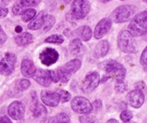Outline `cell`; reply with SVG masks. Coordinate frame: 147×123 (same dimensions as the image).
<instances>
[{"instance_id":"f6af8a7d","label":"cell","mask_w":147,"mask_h":123,"mask_svg":"<svg viewBox=\"0 0 147 123\" xmlns=\"http://www.w3.org/2000/svg\"><path fill=\"white\" fill-rule=\"evenodd\" d=\"M61 1L64 4H69L71 2L72 0H61Z\"/></svg>"},{"instance_id":"7402d4cb","label":"cell","mask_w":147,"mask_h":123,"mask_svg":"<svg viewBox=\"0 0 147 123\" xmlns=\"http://www.w3.org/2000/svg\"><path fill=\"white\" fill-rule=\"evenodd\" d=\"M82 66V61L78 58L72 59L67 63H65L63 66V68L66 69L70 73H74L80 69Z\"/></svg>"},{"instance_id":"7c38bea8","label":"cell","mask_w":147,"mask_h":123,"mask_svg":"<svg viewBox=\"0 0 147 123\" xmlns=\"http://www.w3.org/2000/svg\"><path fill=\"white\" fill-rule=\"evenodd\" d=\"M113 22L110 18L105 17L99 21L98 23L96 25L94 30V37L95 39H102L104 36L107 35L108 31L110 30L112 27Z\"/></svg>"},{"instance_id":"f907efd6","label":"cell","mask_w":147,"mask_h":123,"mask_svg":"<svg viewBox=\"0 0 147 123\" xmlns=\"http://www.w3.org/2000/svg\"><path fill=\"white\" fill-rule=\"evenodd\" d=\"M9 2H12V1H15V0H9Z\"/></svg>"},{"instance_id":"8d00e7d4","label":"cell","mask_w":147,"mask_h":123,"mask_svg":"<svg viewBox=\"0 0 147 123\" xmlns=\"http://www.w3.org/2000/svg\"><path fill=\"white\" fill-rule=\"evenodd\" d=\"M7 40V35L2 28V25H0V45H3L4 43H6Z\"/></svg>"},{"instance_id":"f546056e","label":"cell","mask_w":147,"mask_h":123,"mask_svg":"<svg viewBox=\"0 0 147 123\" xmlns=\"http://www.w3.org/2000/svg\"><path fill=\"white\" fill-rule=\"evenodd\" d=\"M115 90L117 93H123L127 90V84L125 80L115 81Z\"/></svg>"},{"instance_id":"277c9868","label":"cell","mask_w":147,"mask_h":123,"mask_svg":"<svg viewBox=\"0 0 147 123\" xmlns=\"http://www.w3.org/2000/svg\"><path fill=\"white\" fill-rule=\"evenodd\" d=\"M136 7L131 5H124L114 9L110 15V19L115 23H123L134 17L136 12Z\"/></svg>"},{"instance_id":"74e56055","label":"cell","mask_w":147,"mask_h":123,"mask_svg":"<svg viewBox=\"0 0 147 123\" xmlns=\"http://www.w3.org/2000/svg\"><path fill=\"white\" fill-rule=\"evenodd\" d=\"M9 9L7 7L0 8V18H4L8 15Z\"/></svg>"},{"instance_id":"b9f144b4","label":"cell","mask_w":147,"mask_h":123,"mask_svg":"<svg viewBox=\"0 0 147 123\" xmlns=\"http://www.w3.org/2000/svg\"><path fill=\"white\" fill-rule=\"evenodd\" d=\"M9 0H0V8L5 7L9 4Z\"/></svg>"},{"instance_id":"9c48e42d","label":"cell","mask_w":147,"mask_h":123,"mask_svg":"<svg viewBox=\"0 0 147 123\" xmlns=\"http://www.w3.org/2000/svg\"><path fill=\"white\" fill-rule=\"evenodd\" d=\"M59 58V52L56 49L49 47L43 49L39 55V59L41 63L46 66H50L56 63Z\"/></svg>"},{"instance_id":"d6a6232c","label":"cell","mask_w":147,"mask_h":123,"mask_svg":"<svg viewBox=\"0 0 147 123\" xmlns=\"http://www.w3.org/2000/svg\"><path fill=\"white\" fill-rule=\"evenodd\" d=\"M133 117V113L130 110H124L121 112L120 114V118L123 122L131 121Z\"/></svg>"},{"instance_id":"5bb4252c","label":"cell","mask_w":147,"mask_h":123,"mask_svg":"<svg viewBox=\"0 0 147 123\" xmlns=\"http://www.w3.org/2000/svg\"><path fill=\"white\" fill-rule=\"evenodd\" d=\"M32 102L30 104V110L34 117H40L47 114V110L43 104L39 103L35 91L31 92Z\"/></svg>"},{"instance_id":"ffe728a7","label":"cell","mask_w":147,"mask_h":123,"mask_svg":"<svg viewBox=\"0 0 147 123\" xmlns=\"http://www.w3.org/2000/svg\"><path fill=\"white\" fill-rule=\"evenodd\" d=\"M110 50V44L106 40L100 41L94 48V55L96 58H102L107 54Z\"/></svg>"},{"instance_id":"ee69618b","label":"cell","mask_w":147,"mask_h":123,"mask_svg":"<svg viewBox=\"0 0 147 123\" xmlns=\"http://www.w3.org/2000/svg\"><path fill=\"white\" fill-rule=\"evenodd\" d=\"M106 123H119V122L117 120H115V119H110V120H107Z\"/></svg>"},{"instance_id":"8fae6325","label":"cell","mask_w":147,"mask_h":123,"mask_svg":"<svg viewBox=\"0 0 147 123\" xmlns=\"http://www.w3.org/2000/svg\"><path fill=\"white\" fill-rule=\"evenodd\" d=\"M40 99L43 104L51 107H57L61 101L59 93L49 90H43L40 93Z\"/></svg>"},{"instance_id":"6da1fadb","label":"cell","mask_w":147,"mask_h":123,"mask_svg":"<svg viewBox=\"0 0 147 123\" xmlns=\"http://www.w3.org/2000/svg\"><path fill=\"white\" fill-rule=\"evenodd\" d=\"M100 69L106 73L107 77L113 78L115 81H123L126 75V69L121 63L117 60L109 59L100 63Z\"/></svg>"},{"instance_id":"4316f807","label":"cell","mask_w":147,"mask_h":123,"mask_svg":"<svg viewBox=\"0 0 147 123\" xmlns=\"http://www.w3.org/2000/svg\"><path fill=\"white\" fill-rule=\"evenodd\" d=\"M36 15V11L32 8H29V9H25V12L22 14V19L24 22H28L32 20L35 16Z\"/></svg>"},{"instance_id":"9a60e30c","label":"cell","mask_w":147,"mask_h":123,"mask_svg":"<svg viewBox=\"0 0 147 123\" xmlns=\"http://www.w3.org/2000/svg\"><path fill=\"white\" fill-rule=\"evenodd\" d=\"M32 79L38 84L44 87H49L52 83L48 70H44L42 69H37L35 74L32 76Z\"/></svg>"},{"instance_id":"3957f363","label":"cell","mask_w":147,"mask_h":123,"mask_svg":"<svg viewBox=\"0 0 147 123\" xmlns=\"http://www.w3.org/2000/svg\"><path fill=\"white\" fill-rule=\"evenodd\" d=\"M118 46L120 50L125 53H136L138 52L134 37L128 30L121 31L118 36Z\"/></svg>"},{"instance_id":"7bdbcfd3","label":"cell","mask_w":147,"mask_h":123,"mask_svg":"<svg viewBox=\"0 0 147 123\" xmlns=\"http://www.w3.org/2000/svg\"><path fill=\"white\" fill-rule=\"evenodd\" d=\"M15 31L17 32V33H21L22 31V28L20 26V25H18V26L15 27Z\"/></svg>"},{"instance_id":"d4e9b609","label":"cell","mask_w":147,"mask_h":123,"mask_svg":"<svg viewBox=\"0 0 147 123\" xmlns=\"http://www.w3.org/2000/svg\"><path fill=\"white\" fill-rule=\"evenodd\" d=\"M57 73L59 75V81H61L62 83H67L71 79V73H70L69 72H68L66 69H64L63 68V66L61 67H59L57 69Z\"/></svg>"},{"instance_id":"30bf717a","label":"cell","mask_w":147,"mask_h":123,"mask_svg":"<svg viewBox=\"0 0 147 123\" xmlns=\"http://www.w3.org/2000/svg\"><path fill=\"white\" fill-rule=\"evenodd\" d=\"M7 112L9 117L15 120H20L25 114V106L19 100L12 101L7 108Z\"/></svg>"},{"instance_id":"2e32d148","label":"cell","mask_w":147,"mask_h":123,"mask_svg":"<svg viewBox=\"0 0 147 123\" xmlns=\"http://www.w3.org/2000/svg\"><path fill=\"white\" fill-rule=\"evenodd\" d=\"M20 69L22 74L26 78H32L37 70L33 61L28 58L22 60Z\"/></svg>"},{"instance_id":"c3c4849f","label":"cell","mask_w":147,"mask_h":123,"mask_svg":"<svg viewBox=\"0 0 147 123\" xmlns=\"http://www.w3.org/2000/svg\"><path fill=\"white\" fill-rule=\"evenodd\" d=\"M110 1H111V0H102L103 2H110Z\"/></svg>"},{"instance_id":"4dcf8cb0","label":"cell","mask_w":147,"mask_h":123,"mask_svg":"<svg viewBox=\"0 0 147 123\" xmlns=\"http://www.w3.org/2000/svg\"><path fill=\"white\" fill-rule=\"evenodd\" d=\"M80 123H99L98 120L94 116L82 115L79 117Z\"/></svg>"},{"instance_id":"7a4b0ae2","label":"cell","mask_w":147,"mask_h":123,"mask_svg":"<svg viewBox=\"0 0 147 123\" xmlns=\"http://www.w3.org/2000/svg\"><path fill=\"white\" fill-rule=\"evenodd\" d=\"M128 31L134 37L144 36L147 32V12L136 15L128 25Z\"/></svg>"},{"instance_id":"e575fe53","label":"cell","mask_w":147,"mask_h":123,"mask_svg":"<svg viewBox=\"0 0 147 123\" xmlns=\"http://www.w3.org/2000/svg\"><path fill=\"white\" fill-rule=\"evenodd\" d=\"M42 0H20V3L25 7H35L38 5Z\"/></svg>"},{"instance_id":"f35d334b","label":"cell","mask_w":147,"mask_h":123,"mask_svg":"<svg viewBox=\"0 0 147 123\" xmlns=\"http://www.w3.org/2000/svg\"><path fill=\"white\" fill-rule=\"evenodd\" d=\"M92 105L96 108V110H100L102 107V102L100 99H97L93 102Z\"/></svg>"},{"instance_id":"cb8c5ba5","label":"cell","mask_w":147,"mask_h":123,"mask_svg":"<svg viewBox=\"0 0 147 123\" xmlns=\"http://www.w3.org/2000/svg\"><path fill=\"white\" fill-rule=\"evenodd\" d=\"M52 123H70V117L66 113L61 112L51 118Z\"/></svg>"},{"instance_id":"484cf974","label":"cell","mask_w":147,"mask_h":123,"mask_svg":"<svg viewBox=\"0 0 147 123\" xmlns=\"http://www.w3.org/2000/svg\"><path fill=\"white\" fill-rule=\"evenodd\" d=\"M56 23V18L53 15H46V19H45L44 25L43 26V32H46L49 30H50L53 25Z\"/></svg>"},{"instance_id":"1f68e13d","label":"cell","mask_w":147,"mask_h":123,"mask_svg":"<svg viewBox=\"0 0 147 123\" xmlns=\"http://www.w3.org/2000/svg\"><path fill=\"white\" fill-rule=\"evenodd\" d=\"M58 92L59 93L61 97V101L62 103H66L68 102L69 100L71 98V95L69 92H68L67 91L63 89H59Z\"/></svg>"},{"instance_id":"f1b7e54d","label":"cell","mask_w":147,"mask_h":123,"mask_svg":"<svg viewBox=\"0 0 147 123\" xmlns=\"http://www.w3.org/2000/svg\"><path fill=\"white\" fill-rule=\"evenodd\" d=\"M25 9H26V7L23 6L20 1H18L13 5L12 11L14 15L18 16V15H22V14L25 11Z\"/></svg>"},{"instance_id":"52a82bcc","label":"cell","mask_w":147,"mask_h":123,"mask_svg":"<svg viewBox=\"0 0 147 123\" xmlns=\"http://www.w3.org/2000/svg\"><path fill=\"white\" fill-rule=\"evenodd\" d=\"M17 62V56L12 53H7L0 60V74L9 76L14 72Z\"/></svg>"},{"instance_id":"ba28073f","label":"cell","mask_w":147,"mask_h":123,"mask_svg":"<svg viewBox=\"0 0 147 123\" xmlns=\"http://www.w3.org/2000/svg\"><path fill=\"white\" fill-rule=\"evenodd\" d=\"M100 82V76L98 72H90L82 81V89L84 93H91L98 87Z\"/></svg>"},{"instance_id":"681fc988","label":"cell","mask_w":147,"mask_h":123,"mask_svg":"<svg viewBox=\"0 0 147 123\" xmlns=\"http://www.w3.org/2000/svg\"><path fill=\"white\" fill-rule=\"evenodd\" d=\"M143 2H145V3H147V0H142Z\"/></svg>"},{"instance_id":"d590c367","label":"cell","mask_w":147,"mask_h":123,"mask_svg":"<svg viewBox=\"0 0 147 123\" xmlns=\"http://www.w3.org/2000/svg\"><path fill=\"white\" fill-rule=\"evenodd\" d=\"M49 73V76H50L52 82H54V83H58L59 81V75H58L57 71L54 70H48Z\"/></svg>"},{"instance_id":"bcb514c9","label":"cell","mask_w":147,"mask_h":123,"mask_svg":"<svg viewBox=\"0 0 147 123\" xmlns=\"http://www.w3.org/2000/svg\"><path fill=\"white\" fill-rule=\"evenodd\" d=\"M123 123H135L134 122H132V121H128V122H123Z\"/></svg>"},{"instance_id":"836d02e7","label":"cell","mask_w":147,"mask_h":123,"mask_svg":"<svg viewBox=\"0 0 147 123\" xmlns=\"http://www.w3.org/2000/svg\"><path fill=\"white\" fill-rule=\"evenodd\" d=\"M140 63L143 69L147 71V46L143 50L141 53V58H140Z\"/></svg>"},{"instance_id":"5b68a950","label":"cell","mask_w":147,"mask_h":123,"mask_svg":"<svg viewBox=\"0 0 147 123\" xmlns=\"http://www.w3.org/2000/svg\"><path fill=\"white\" fill-rule=\"evenodd\" d=\"M91 9L88 0H74L71 5L70 15L75 19H82L87 17Z\"/></svg>"},{"instance_id":"e0dca14e","label":"cell","mask_w":147,"mask_h":123,"mask_svg":"<svg viewBox=\"0 0 147 123\" xmlns=\"http://www.w3.org/2000/svg\"><path fill=\"white\" fill-rule=\"evenodd\" d=\"M69 49L71 55L77 57L82 56L85 51V47L83 45L81 40L79 38H76L71 41L69 43Z\"/></svg>"},{"instance_id":"d6986e66","label":"cell","mask_w":147,"mask_h":123,"mask_svg":"<svg viewBox=\"0 0 147 123\" xmlns=\"http://www.w3.org/2000/svg\"><path fill=\"white\" fill-rule=\"evenodd\" d=\"M75 35L78 37V38L84 42H87L91 40L92 37V31L91 28L87 25H82L75 30L74 31Z\"/></svg>"},{"instance_id":"44dd1931","label":"cell","mask_w":147,"mask_h":123,"mask_svg":"<svg viewBox=\"0 0 147 123\" xmlns=\"http://www.w3.org/2000/svg\"><path fill=\"white\" fill-rule=\"evenodd\" d=\"M15 43L19 46H26L33 41V37L30 32H21L15 38Z\"/></svg>"},{"instance_id":"ac0fdd59","label":"cell","mask_w":147,"mask_h":123,"mask_svg":"<svg viewBox=\"0 0 147 123\" xmlns=\"http://www.w3.org/2000/svg\"><path fill=\"white\" fill-rule=\"evenodd\" d=\"M46 15H47L46 12L41 11L38 15H35V17L28 24V29L30 30H38L43 28Z\"/></svg>"},{"instance_id":"f5cc1de1","label":"cell","mask_w":147,"mask_h":123,"mask_svg":"<svg viewBox=\"0 0 147 123\" xmlns=\"http://www.w3.org/2000/svg\"><path fill=\"white\" fill-rule=\"evenodd\" d=\"M146 12H147V9H146Z\"/></svg>"},{"instance_id":"ab89813d","label":"cell","mask_w":147,"mask_h":123,"mask_svg":"<svg viewBox=\"0 0 147 123\" xmlns=\"http://www.w3.org/2000/svg\"><path fill=\"white\" fill-rule=\"evenodd\" d=\"M0 123H13L7 116H2L0 117Z\"/></svg>"},{"instance_id":"603a6c76","label":"cell","mask_w":147,"mask_h":123,"mask_svg":"<svg viewBox=\"0 0 147 123\" xmlns=\"http://www.w3.org/2000/svg\"><path fill=\"white\" fill-rule=\"evenodd\" d=\"M64 42V38L60 34H53L45 39V43L51 44H62Z\"/></svg>"},{"instance_id":"7dc6e473","label":"cell","mask_w":147,"mask_h":123,"mask_svg":"<svg viewBox=\"0 0 147 123\" xmlns=\"http://www.w3.org/2000/svg\"><path fill=\"white\" fill-rule=\"evenodd\" d=\"M144 39H145L146 40H147V32L144 35Z\"/></svg>"},{"instance_id":"4fadbf2b","label":"cell","mask_w":147,"mask_h":123,"mask_svg":"<svg viewBox=\"0 0 147 123\" xmlns=\"http://www.w3.org/2000/svg\"><path fill=\"white\" fill-rule=\"evenodd\" d=\"M144 94L141 90L136 89L130 91L127 95V100L130 106L136 109H138L144 102Z\"/></svg>"},{"instance_id":"83f0119b","label":"cell","mask_w":147,"mask_h":123,"mask_svg":"<svg viewBox=\"0 0 147 123\" xmlns=\"http://www.w3.org/2000/svg\"><path fill=\"white\" fill-rule=\"evenodd\" d=\"M31 82L28 79H20L17 83V89L20 91H24L28 90L30 87Z\"/></svg>"},{"instance_id":"8992f818","label":"cell","mask_w":147,"mask_h":123,"mask_svg":"<svg viewBox=\"0 0 147 123\" xmlns=\"http://www.w3.org/2000/svg\"><path fill=\"white\" fill-rule=\"evenodd\" d=\"M71 107L76 113L82 114H89L93 110V105L90 100L82 96H77L72 99Z\"/></svg>"},{"instance_id":"816d5d0a","label":"cell","mask_w":147,"mask_h":123,"mask_svg":"<svg viewBox=\"0 0 147 123\" xmlns=\"http://www.w3.org/2000/svg\"><path fill=\"white\" fill-rule=\"evenodd\" d=\"M121 1H125V0H121Z\"/></svg>"},{"instance_id":"60d3db41","label":"cell","mask_w":147,"mask_h":123,"mask_svg":"<svg viewBox=\"0 0 147 123\" xmlns=\"http://www.w3.org/2000/svg\"><path fill=\"white\" fill-rule=\"evenodd\" d=\"M145 88H146V85L145 84H144V81H139L136 84V89H137L141 90V91H143V90L145 89Z\"/></svg>"}]
</instances>
